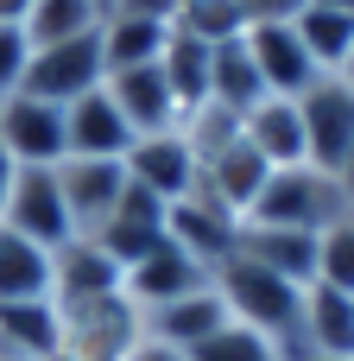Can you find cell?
Segmentation results:
<instances>
[{
  "label": "cell",
  "mask_w": 354,
  "mask_h": 361,
  "mask_svg": "<svg viewBox=\"0 0 354 361\" xmlns=\"http://www.w3.org/2000/svg\"><path fill=\"white\" fill-rule=\"evenodd\" d=\"M171 25L165 19H146V13H101V63L108 70H133V63H158Z\"/></svg>",
  "instance_id": "21"
},
{
  "label": "cell",
  "mask_w": 354,
  "mask_h": 361,
  "mask_svg": "<svg viewBox=\"0 0 354 361\" xmlns=\"http://www.w3.org/2000/svg\"><path fill=\"white\" fill-rule=\"evenodd\" d=\"M0 228L51 247V254L76 235L70 228V209H63V190H57V165H19L13 190H6V209H0Z\"/></svg>",
  "instance_id": "6"
},
{
  "label": "cell",
  "mask_w": 354,
  "mask_h": 361,
  "mask_svg": "<svg viewBox=\"0 0 354 361\" xmlns=\"http://www.w3.org/2000/svg\"><path fill=\"white\" fill-rule=\"evenodd\" d=\"M209 286V267H196L184 247H171V241H158L146 260H133L127 273H120V292L139 305V311H158V305H171V298H190V292H203Z\"/></svg>",
  "instance_id": "13"
},
{
  "label": "cell",
  "mask_w": 354,
  "mask_h": 361,
  "mask_svg": "<svg viewBox=\"0 0 354 361\" xmlns=\"http://www.w3.org/2000/svg\"><path fill=\"white\" fill-rule=\"evenodd\" d=\"M127 178L139 184V190H152L158 203H177V197H190L196 190V178H203V165H196V152L184 146V133L177 127H165V133H139L133 146H127Z\"/></svg>",
  "instance_id": "10"
},
{
  "label": "cell",
  "mask_w": 354,
  "mask_h": 361,
  "mask_svg": "<svg viewBox=\"0 0 354 361\" xmlns=\"http://www.w3.org/2000/svg\"><path fill=\"white\" fill-rule=\"evenodd\" d=\"M336 76H342V82H348V89H354V51H348V63H342V70H336Z\"/></svg>",
  "instance_id": "36"
},
{
  "label": "cell",
  "mask_w": 354,
  "mask_h": 361,
  "mask_svg": "<svg viewBox=\"0 0 354 361\" xmlns=\"http://www.w3.org/2000/svg\"><path fill=\"white\" fill-rule=\"evenodd\" d=\"M133 127L108 102V89H89L63 108V159H127Z\"/></svg>",
  "instance_id": "14"
},
{
  "label": "cell",
  "mask_w": 354,
  "mask_h": 361,
  "mask_svg": "<svg viewBox=\"0 0 354 361\" xmlns=\"http://www.w3.org/2000/svg\"><path fill=\"white\" fill-rule=\"evenodd\" d=\"M101 76H108V63H101V25L95 32H82V38H63V44H38L32 51V63H25V95H38V102H57V108H70L76 95H89V89H101Z\"/></svg>",
  "instance_id": "4"
},
{
  "label": "cell",
  "mask_w": 354,
  "mask_h": 361,
  "mask_svg": "<svg viewBox=\"0 0 354 361\" xmlns=\"http://www.w3.org/2000/svg\"><path fill=\"white\" fill-rule=\"evenodd\" d=\"M354 203L348 190H342V178L336 171H323V165H279L272 178H266V190L253 197V209H247V222H266V228H304V235H323L329 222H342Z\"/></svg>",
  "instance_id": "1"
},
{
  "label": "cell",
  "mask_w": 354,
  "mask_h": 361,
  "mask_svg": "<svg viewBox=\"0 0 354 361\" xmlns=\"http://www.w3.org/2000/svg\"><path fill=\"white\" fill-rule=\"evenodd\" d=\"M51 298V247L0 228V305H38Z\"/></svg>",
  "instance_id": "22"
},
{
  "label": "cell",
  "mask_w": 354,
  "mask_h": 361,
  "mask_svg": "<svg viewBox=\"0 0 354 361\" xmlns=\"http://www.w3.org/2000/svg\"><path fill=\"white\" fill-rule=\"evenodd\" d=\"M298 330H304L310 355L354 361V298H348V292H336V286H304Z\"/></svg>",
  "instance_id": "18"
},
{
  "label": "cell",
  "mask_w": 354,
  "mask_h": 361,
  "mask_svg": "<svg viewBox=\"0 0 354 361\" xmlns=\"http://www.w3.org/2000/svg\"><path fill=\"white\" fill-rule=\"evenodd\" d=\"M25 63H32V38H25V25H6V19H0V102L19 95Z\"/></svg>",
  "instance_id": "31"
},
{
  "label": "cell",
  "mask_w": 354,
  "mask_h": 361,
  "mask_svg": "<svg viewBox=\"0 0 354 361\" xmlns=\"http://www.w3.org/2000/svg\"><path fill=\"white\" fill-rule=\"evenodd\" d=\"M101 292H120V260L95 235H70L51 254V305H76V298H101Z\"/></svg>",
  "instance_id": "15"
},
{
  "label": "cell",
  "mask_w": 354,
  "mask_h": 361,
  "mask_svg": "<svg viewBox=\"0 0 354 361\" xmlns=\"http://www.w3.org/2000/svg\"><path fill=\"white\" fill-rule=\"evenodd\" d=\"M25 6H32V0H0V19H6V25H19V19H25Z\"/></svg>",
  "instance_id": "34"
},
{
  "label": "cell",
  "mask_w": 354,
  "mask_h": 361,
  "mask_svg": "<svg viewBox=\"0 0 354 361\" xmlns=\"http://www.w3.org/2000/svg\"><path fill=\"white\" fill-rule=\"evenodd\" d=\"M266 178H272V165H266V159H260L247 140H234L222 159H209V165H203V190H209V197H222V203H228L241 222H247L253 197L266 190Z\"/></svg>",
  "instance_id": "20"
},
{
  "label": "cell",
  "mask_w": 354,
  "mask_h": 361,
  "mask_svg": "<svg viewBox=\"0 0 354 361\" xmlns=\"http://www.w3.org/2000/svg\"><path fill=\"white\" fill-rule=\"evenodd\" d=\"M317 6H336V13H354V0H317Z\"/></svg>",
  "instance_id": "37"
},
{
  "label": "cell",
  "mask_w": 354,
  "mask_h": 361,
  "mask_svg": "<svg viewBox=\"0 0 354 361\" xmlns=\"http://www.w3.org/2000/svg\"><path fill=\"white\" fill-rule=\"evenodd\" d=\"M177 133H184V146L196 152V165H209V159H222V152L241 140V114L222 108V102H196V108L177 114Z\"/></svg>",
  "instance_id": "28"
},
{
  "label": "cell",
  "mask_w": 354,
  "mask_h": 361,
  "mask_svg": "<svg viewBox=\"0 0 354 361\" xmlns=\"http://www.w3.org/2000/svg\"><path fill=\"white\" fill-rule=\"evenodd\" d=\"M253 267L291 279V286H317V235L304 228H266V222H241V247Z\"/></svg>",
  "instance_id": "17"
},
{
  "label": "cell",
  "mask_w": 354,
  "mask_h": 361,
  "mask_svg": "<svg viewBox=\"0 0 354 361\" xmlns=\"http://www.w3.org/2000/svg\"><path fill=\"white\" fill-rule=\"evenodd\" d=\"M336 178H342V190H348V203H354V146H348V159L336 165Z\"/></svg>",
  "instance_id": "35"
},
{
  "label": "cell",
  "mask_w": 354,
  "mask_h": 361,
  "mask_svg": "<svg viewBox=\"0 0 354 361\" xmlns=\"http://www.w3.org/2000/svg\"><path fill=\"white\" fill-rule=\"evenodd\" d=\"M57 190H63L70 228L95 235L127 197V165L120 159H57Z\"/></svg>",
  "instance_id": "9"
},
{
  "label": "cell",
  "mask_w": 354,
  "mask_h": 361,
  "mask_svg": "<svg viewBox=\"0 0 354 361\" xmlns=\"http://www.w3.org/2000/svg\"><path fill=\"white\" fill-rule=\"evenodd\" d=\"M13 178H19V165H13V152L0 146V209H6V190H13Z\"/></svg>",
  "instance_id": "33"
},
{
  "label": "cell",
  "mask_w": 354,
  "mask_h": 361,
  "mask_svg": "<svg viewBox=\"0 0 354 361\" xmlns=\"http://www.w3.org/2000/svg\"><path fill=\"white\" fill-rule=\"evenodd\" d=\"M317 286H336L354 298V209L317 235Z\"/></svg>",
  "instance_id": "29"
},
{
  "label": "cell",
  "mask_w": 354,
  "mask_h": 361,
  "mask_svg": "<svg viewBox=\"0 0 354 361\" xmlns=\"http://www.w3.org/2000/svg\"><path fill=\"white\" fill-rule=\"evenodd\" d=\"M260 95H266V82H260V70H253V57H247V38H241V32L222 38V44L209 51V102L247 114Z\"/></svg>",
  "instance_id": "24"
},
{
  "label": "cell",
  "mask_w": 354,
  "mask_h": 361,
  "mask_svg": "<svg viewBox=\"0 0 354 361\" xmlns=\"http://www.w3.org/2000/svg\"><path fill=\"white\" fill-rule=\"evenodd\" d=\"M101 89H108V102L120 108V121L133 127V140H139V133H165V127H177V114H184L158 63L108 70V76H101Z\"/></svg>",
  "instance_id": "12"
},
{
  "label": "cell",
  "mask_w": 354,
  "mask_h": 361,
  "mask_svg": "<svg viewBox=\"0 0 354 361\" xmlns=\"http://www.w3.org/2000/svg\"><path fill=\"white\" fill-rule=\"evenodd\" d=\"M209 51H215V44H203L196 32L171 25V38H165V51H158V70H165V82H171V95H177V108L209 102Z\"/></svg>",
  "instance_id": "25"
},
{
  "label": "cell",
  "mask_w": 354,
  "mask_h": 361,
  "mask_svg": "<svg viewBox=\"0 0 354 361\" xmlns=\"http://www.w3.org/2000/svg\"><path fill=\"white\" fill-rule=\"evenodd\" d=\"M95 6H101V13H108V6H114V0H95Z\"/></svg>",
  "instance_id": "39"
},
{
  "label": "cell",
  "mask_w": 354,
  "mask_h": 361,
  "mask_svg": "<svg viewBox=\"0 0 354 361\" xmlns=\"http://www.w3.org/2000/svg\"><path fill=\"white\" fill-rule=\"evenodd\" d=\"M139 317H146V336H158V343H171V349H196L209 330H222V324H228V305L215 298V286H203V292L171 298V305L139 311Z\"/></svg>",
  "instance_id": "19"
},
{
  "label": "cell",
  "mask_w": 354,
  "mask_h": 361,
  "mask_svg": "<svg viewBox=\"0 0 354 361\" xmlns=\"http://www.w3.org/2000/svg\"><path fill=\"white\" fill-rule=\"evenodd\" d=\"M215 6H241V0H215Z\"/></svg>",
  "instance_id": "38"
},
{
  "label": "cell",
  "mask_w": 354,
  "mask_h": 361,
  "mask_svg": "<svg viewBox=\"0 0 354 361\" xmlns=\"http://www.w3.org/2000/svg\"><path fill=\"white\" fill-rule=\"evenodd\" d=\"M209 286H215V298L228 305L234 324H247V330H260V336H285V330H298L304 286H291V279L253 267L247 254H228V260L209 273Z\"/></svg>",
  "instance_id": "3"
},
{
  "label": "cell",
  "mask_w": 354,
  "mask_h": 361,
  "mask_svg": "<svg viewBox=\"0 0 354 361\" xmlns=\"http://www.w3.org/2000/svg\"><path fill=\"white\" fill-rule=\"evenodd\" d=\"M146 336V317L127 292L57 305V361H127Z\"/></svg>",
  "instance_id": "2"
},
{
  "label": "cell",
  "mask_w": 354,
  "mask_h": 361,
  "mask_svg": "<svg viewBox=\"0 0 354 361\" xmlns=\"http://www.w3.org/2000/svg\"><path fill=\"white\" fill-rule=\"evenodd\" d=\"M0 146L13 152V165H57L63 159V108L38 102V95H6L0 102Z\"/></svg>",
  "instance_id": "11"
},
{
  "label": "cell",
  "mask_w": 354,
  "mask_h": 361,
  "mask_svg": "<svg viewBox=\"0 0 354 361\" xmlns=\"http://www.w3.org/2000/svg\"><path fill=\"white\" fill-rule=\"evenodd\" d=\"M241 140L279 171V165H304L310 152H304V114H298V102L291 95H260L247 114H241Z\"/></svg>",
  "instance_id": "16"
},
{
  "label": "cell",
  "mask_w": 354,
  "mask_h": 361,
  "mask_svg": "<svg viewBox=\"0 0 354 361\" xmlns=\"http://www.w3.org/2000/svg\"><path fill=\"white\" fill-rule=\"evenodd\" d=\"M165 241L171 247H184L196 267H222L234 247H241V216L222 203V197H209L203 190V178H196V190L190 197H177L171 209H165Z\"/></svg>",
  "instance_id": "5"
},
{
  "label": "cell",
  "mask_w": 354,
  "mask_h": 361,
  "mask_svg": "<svg viewBox=\"0 0 354 361\" xmlns=\"http://www.w3.org/2000/svg\"><path fill=\"white\" fill-rule=\"evenodd\" d=\"M317 361H336V355H317Z\"/></svg>",
  "instance_id": "41"
},
{
  "label": "cell",
  "mask_w": 354,
  "mask_h": 361,
  "mask_svg": "<svg viewBox=\"0 0 354 361\" xmlns=\"http://www.w3.org/2000/svg\"><path fill=\"white\" fill-rule=\"evenodd\" d=\"M298 114H304V152H310V165L336 171L354 146V89L342 76H317L298 95Z\"/></svg>",
  "instance_id": "7"
},
{
  "label": "cell",
  "mask_w": 354,
  "mask_h": 361,
  "mask_svg": "<svg viewBox=\"0 0 354 361\" xmlns=\"http://www.w3.org/2000/svg\"><path fill=\"white\" fill-rule=\"evenodd\" d=\"M0 361H19V355H0Z\"/></svg>",
  "instance_id": "40"
},
{
  "label": "cell",
  "mask_w": 354,
  "mask_h": 361,
  "mask_svg": "<svg viewBox=\"0 0 354 361\" xmlns=\"http://www.w3.org/2000/svg\"><path fill=\"white\" fill-rule=\"evenodd\" d=\"M298 38H304V51H310V63L323 70V76H336L342 63H348V51H354V13H336V6H304L298 19Z\"/></svg>",
  "instance_id": "26"
},
{
  "label": "cell",
  "mask_w": 354,
  "mask_h": 361,
  "mask_svg": "<svg viewBox=\"0 0 354 361\" xmlns=\"http://www.w3.org/2000/svg\"><path fill=\"white\" fill-rule=\"evenodd\" d=\"M0 355L19 361H57V305H0Z\"/></svg>",
  "instance_id": "23"
},
{
  "label": "cell",
  "mask_w": 354,
  "mask_h": 361,
  "mask_svg": "<svg viewBox=\"0 0 354 361\" xmlns=\"http://www.w3.org/2000/svg\"><path fill=\"white\" fill-rule=\"evenodd\" d=\"M241 38H247V57H253L266 95H291V102H298V95L323 76V70L310 63V51H304V38H298L291 19H253Z\"/></svg>",
  "instance_id": "8"
},
{
  "label": "cell",
  "mask_w": 354,
  "mask_h": 361,
  "mask_svg": "<svg viewBox=\"0 0 354 361\" xmlns=\"http://www.w3.org/2000/svg\"><path fill=\"white\" fill-rule=\"evenodd\" d=\"M19 25H25V38H32V51H38V44H63V38L95 32V25H101V6H95V0H32Z\"/></svg>",
  "instance_id": "27"
},
{
  "label": "cell",
  "mask_w": 354,
  "mask_h": 361,
  "mask_svg": "<svg viewBox=\"0 0 354 361\" xmlns=\"http://www.w3.org/2000/svg\"><path fill=\"white\" fill-rule=\"evenodd\" d=\"M190 361H279L272 355V336H260V330H247V324H222V330H209L196 349H184Z\"/></svg>",
  "instance_id": "30"
},
{
  "label": "cell",
  "mask_w": 354,
  "mask_h": 361,
  "mask_svg": "<svg viewBox=\"0 0 354 361\" xmlns=\"http://www.w3.org/2000/svg\"><path fill=\"white\" fill-rule=\"evenodd\" d=\"M127 361H190V355H184V349H171V343H158V336H139Z\"/></svg>",
  "instance_id": "32"
}]
</instances>
